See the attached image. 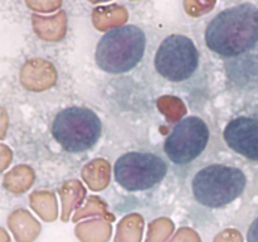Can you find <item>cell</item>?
<instances>
[{
  "mask_svg": "<svg viewBox=\"0 0 258 242\" xmlns=\"http://www.w3.org/2000/svg\"><path fill=\"white\" fill-rule=\"evenodd\" d=\"M88 3H91V4H101V3H107L110 2V0H87Z\"/></svg>",
  "mask_w": 258,
  "mask_h": 242,
  "instance_id": "cell-26",
  "label": "cell"
},
{
  "mask_svg": "<svg viewBox=\"0 0 258 242\" xmlns=\"http://www.w3.org/2000/svg\"><path fill=\"white\" fill-rule=\"evenodd\" d=\"M217 0H183L184 12L191 18L208 14L216 8Z\"/></svg>",
  "mask_w": 258,
  "mask_h": 242,
  "instance_id": "cell-18",
  "label": "cell"
},
{
  "mask_svg": "<svg viewBox=\"0 0 258 242\" xmlns=\"http://www.w3.org/2000/svg\"><path fill=\"white\" fill-rule=\"evenodd\" d=\"M209 141V129L198 116H189L179 121L164 143L169 160L176 165H185L196 160Z\"/></svg>",
  "mask_w": 258,
  "mask_h": 242,
  "instance_id": "cell-7",
  "label": "cell"
},
{
  "mask_svg": "<svg viewBox=\"0 0 258 242\" xmlns=\"http://www.w3.org/2000/svg\"><path fill=\"white\" fill-rule=\"evenodd\" d=\"M102 123L95 111L72 106L59 111L52 124V135L68 153H85L100 140Z\"/></svg>",
  "mask_w": 258,
  "mask_h": 242,
  "instance_id": "cell-4",
  "label": "cell"
},
{
  "mask_svg": "<svg viewBox=\"0 0 258 242\" xmlns=\"http://www.w3.org/2000/svg\"><path fill=\"white\" fill-rule=\"evenodd\" d=\"M92 24L98 32H108L118 27L126 25L128 13L123 5L110 4L100 5L92 10Z\"/></svg>",
  "mask_w": 258,
  "mask_h": 242,
  "instance_id": "cell-12",
  "label": "cell"
},
{
  "mask_svg": "<svg viewBox=\"0 0 258 242\" xmlns=\"http://www.w3.org/2000/svg\"><path fill=\"white\" fill-rule=\"evenodd\" d=\"M158 108L166 116L169 123H176L186 112L183 101L174 96H163L158 100Z\"/></svg>",
  "mask_w": 258,
  "mask_h": 242,
  "instance_id": "cell-16",
  "label": "cell"
},
{
  "mask_svg": "<svg viewBox=\"0 0 258 242\" xmlns=\"http://www.w3.org/2000/svg\"><path fill=\"white\" fill-rule=\"evenodd\" d=\"M146 35L140 27L126 24L108 30L96 45V65L110 75H121L134 70L143 59Z\"/></svg>",
  "mask_w": 258,
  "mask_h": 242,
  "instance_id": "cell-2",
  "label": "cell"
},
{
  "mask_svg": "<svg viewBox=\"0 0 258 242\" xmlns=\"http://www.w3.org/2000/svg\"><path fill=\"white\" fill-rule=\"evenodd\" d=\"M130 2H140V0H130Z\"/></svg>",
  "mask_w": 258,
  "mask_h": 242,
  "instance_id": "cell-27",
  "label": "cell"
},
{
  "mask_svg": "<svg viewBox=\"0 0 258 242\" xmlns=\"http://www.w3.org/2000/svg\"><path fill=\"white\" fill-rule=\"evenodd\" d=\"M174 231L173 222L166 218L155 219L149 226V233L146 242H165L166 238Z\"/></svg>",
  "mask_w": 258,
  "mask_h": 242,
  "instance_id": "cell-17",
  "label": "cell"
},
{
  "mask_svg": "<svg viewBox=\"0 0 258 242\" xmlns=\"http://www.w3.org/2000/svg\"><path fill=\"white\" fill-rule=\"evenodd\" d=\"M0 242H12L9 232L4 227H0Z\"/></svg>",
  "mask_w": 258,
  "mask_h": 242,
  "instance_id": "cell-25",
  "label": "cell"
},
{
  "mask_svg": "<svg viewBox=\"0 0 258 242\" xmlns=\"http://www.w3.org/2000/svg\"><path fill=\"white\" fill-rule=\"evenodd\" d=\"M204 40L209 50L224 58H237L258 43V7L242 3L227 8L207 25Z\"/></svg>",
  "mask_w": 258,
  "mask_h": 242,
  "instance_id": "cell-1",
  "label": "cell"
},
{
  "mask_svg": "<svg viewBox=\"0 0 258 242\" xmlns=\"http://www.w3.org/2000/svg\"><path fill=\"white\" fill-rule=\"evenodd\" d=\"M29 10L37 14H49L60 10L63 0H24Z\"/></svg>",
  "mask_w": 258,
  "mask_h": 242,
  "instance_id": "cell-19",
  "label": "cell"
},
{
  "mask_svg": "<svg viewBox=\"0 0 258 242\" xmlns=\"http://www.w3.org/2000/svg\"><path fill=\"white\" fill-rule=\"evenodd\" d=\"M199 50L193 39L183 34H170L160 43L155 53V70L170 82L186 81L199 66Z\"/></svg>",
  "mask_w": 258,
  "mask_h": 242,
  "instance_id": "cell-5",
  "label": "cell"
},
{
  "mask_svg": "<svg viewBox=\"0 0 258 242\" xmlns=\"http://www.w3.org/2000/svg\"><path fill=\"white\" fill-rule=\"evenodd\" d=\"M35 173L30 166L19 164L4 174L3 188L12 194H23L33 186Z\"/></svg>",
  "mask_w": 258,
  "mask_h": 242,
  "instance_id": "cell-13",
  "label": "cell"
},
{
  "mask_svg": "<svg viewBox=\"0 0 258 242\" xmlns=\"http://www.w3.org/2000/svg\"><path fill=\"white\" fill-rule=\"evenodd\" d=\"M247 242H258V217L251 223L247 232Z\"/></svg>",
  "mask_w": 258,
  "mask_h": 242,
  "instance_id": "cell-24",
  "label": "cell"
},
{
  "mask_svg": "<svg viewBox=\"0 0 258 242\" xmlns=\"http://www.w3.org/2000/svg\"><path fill=\"white\" fill-rule=\"evenodd\" d=\"M29 199L33 211L43 221H54L55 217H57V212L54 209V199L52 196H48L47 193H42V192H35V193L30 194Z\"/></svg>",
  "mask_w": 258,
  "mask_h": 242,
  "instance_id": "cell-15",
  "label": "cell"
},
{
  "mask_svg": "<svg viewBox=\"0 0 258 242\" xmlns=\"http://www.w3.org/2000/svg\"><path fill=\"white\" fill-rule=\"evenodd\" d=\"M8 129H9V116L7 110L0 106V141L7 138Z\"/></svg>",
  "mask_w": 258,
  "mask_h": 242,
  "instance_id": "cell-23",
  "label": "cell"
},
{
  "mask_svg": "<svg viewBox=\"0 0 258 242\" xmlns=\"http://www.w3.org/2000/svg\"><path fill=\"white\" fill-rule=\"evenodd\" d=\"M30 19L33 32L43 42H60L67 35L68 18L64 10L60 9L52 15L33 13Z\"/></svg>",
  "mask_w": 258,
  "mask_h": 242,
  "instance_id": "cell-10",
  "label": "cell"
},
{
  "mask_svg": "<svg viewBox=\"0 0 258 242\" xmlns=\"http://www.w3.org/2000/svg\"><path fill=\"white\" fill-rule=\"evenodd\" d=\"M169 242H202V239L196 231L184 227V228L179 229L173 239H170Z\"/></svg>",
  "mask_w": 258,
  "mask_h": 242,
  "instance_id": "cell-20",
  "label": "cell"
},
{
  "mask_svg": "<svg viewBox=\"0 0 258 242\" xmlns=\"http://www.w3.org/2000/svg\"><path fill=\"white\" fill-rule=\"evenodd\" d=\"M19 82L29 92H43L55 85L57 71L53 63L44 58H30L20 68Z\"/></svg>",
  "mask_w": 258,
  "mask_h": 242,
  "instance_id": "cell-9",
  "label": "cell"
},
{
  "mask_svg": "<svg viewBox=\"0 0 258 242\" xmlns=\"http://www.w3.org/2000/svg\"><path fill=\"white\" fill-rule=\"evenodd\" d=\"M143 227V217L138 216V214L125 217L118 223L115 242H141Z\"/></svg>",
  "mask_w": 258,
  "mask_h": 242,
  "instance_id": "cell-14",
  "label": "cell"
},
{
  "mask_svg": "<svg viewBox=\"0 0 258 242\" xmlns=\"http://www.w3.org/2000/svg\"><path fill=\"white\" fill-rule=\"evenodd\" d=\"M168 164L159 155L143 151H130L116 160L115 179L128 192L148 191L166 175Z\"/></svg>",
  "mask_w": 258,
  "mask_h": 242,
  "instance_id": "cell-6",
  "label": "cell"
},
{
  "mask_svg": "<svg viewBox=\"0 0 258 242\" xmlns=\"http://www.w3.org/2000/svg\"><path fill=\"white\" fill-rule=\"evenodd\" d=\"M13 161V150L4 143H0V173L7 170Z\"/></svg>",
  "mask_w": 258,
  "mask_h": 242,
  "instance_id": "cell-22",
  "label": "cell"
},
{
  "mask_svg": "<svg viewBox=\"0 0 258 242\" xmlns=\"http://www.w3.org/2000/svg\"><path fill=\"white\" fill-rule=\"evenodd\" d=\"M7 226L15 242H34L40 234V223L24 208L14 209L7 218Z\"/></svg>",
  "mask_w": 258,
  "mask_h": 242,
  "instance_id": "cell-11",
  "label": "cell"
},
{
  "mask_svg": "<svg viewBox=\"0 0 258 242\" xmlns=\"http://www.w3.org/2000/svg\"><path fill=\"white\" fill-rule=\"evenodd\" d=\"M224 140L234 153L258 161V118L239 116L227 124Z\"/></svg>",
  "mask_w": 258,
  "mask_h": 242,
  "instance_id": "cell-8",
  "label": "cell"
},
{
  "mask_svg": "<svg viewBox=\"0 0 258 242\" xmlns=\"http://www.w3.org/2000/svg\"><path fill=\"white\" fill-rule=\"evenodd\" d=\"M213 242H243V239H242V234L237 229L228 228L217 234Z\"/></svg>",
  "mask_w": 258,
  "mask_h": 242,
  "instance_id": "cell-21",
  "label": "cell"
},
{
  "mask_svg": "<svg viewBox=\"0 0 258 242\" xmlns=\"http://www.w3.org/2000/svg\"><path fill=\"white\" fill-rule=\"evenodd\" d=\"M247 178L234 166L211 164L197 171L191 180V192L199 204L208 208H222L243 194Z\"/></svg>",
  "mask_w": 258,
  "mask_h": 242,
  "instance_id": "cell-3",
  "label": "cell"
}]
</instances>
